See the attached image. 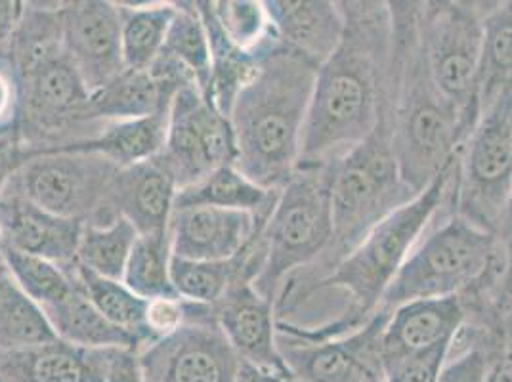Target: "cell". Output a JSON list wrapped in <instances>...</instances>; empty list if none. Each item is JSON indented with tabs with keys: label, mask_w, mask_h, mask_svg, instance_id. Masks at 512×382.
<instances>
[{
	"label": "cell",
	"mask_w": 512,
	"mask_h": 382,
	"mask_svg": "<svg viewBox=\"0 0 512 382\" xmlns=\"http://www.w3.org/2000/svg\"><path fill=\"white\" fill-rule=\"evenodd\" d=\"M344 35L318 69L299 167L335 165L390 117L394 23L390 2H339Z\"/></svg>",
	"instance_id": "obj_1"
},
{
	"label": "cell",
	"mask_w": 512,
	"mask_h": 382,
	"mask_svg": "<svg viewBox=\"0 0 512 382\" xmlns=\"http://www.w3.org/2000/svg\"><path fill=\"white\" fill-rule=\"evenodd\" d=\"M8 56L20 85L18 138L29 157L83 148L102 132L106 123L90 119V94L65 54L60 2H25Z\"/></svg>",
	"instance_id": "obj_2"
},
{
	"label": "cell",
	"mask_w": 512,
	"mask_h": 382,
	"mask_svg": "<svg viewBox=\"0 0 512 382\" xmlns=\"http://www.w3.org/2000/svg\"><path fill=\"white\" fill-rule=\"evenodd\" d=\"M318 69L293 48L276 44L235 98V167L264 190H281L297 172Z\"/></svg>",
	"instance_id": "obj_3"
},
{
	"label": "cell",
	"mask_w": 512,
	"mask_h": 382,
	"mask_svg": "<svg viewBox=\"0 0 512 382\" xmlns=\"http://www.w3.org/2000/svg\"><path fill=\"white\" fill-rule=\"evenodd\" d=\"M419 4L390 2L394 23L390 146L404 184L415 195L455 163L469 136L459 111L444 98L428 71L419 37Z\"/></svg>",
	"instance_id": "obj_4"
},
{
	"label": "cell",
	"mask_w": 512,
	"mask_h": 382,
	"mask_svg": "<svg viewBox=\"0 0 512 382\" xmlns=\"http://www.w3.org/2000/svg\"><path fill=\"white\" fill-rule=\"evenodd\" d=\"M413 197L415 193L404 184L394 159L390 117H386L373 136L335 163L331 241L316 262L291 274L279 287L274 302L278 321L291 318L321 279L329 276L379 222Z\"/></svg>",
	"instance_id": "obj_5"
},
{
	"label": "cell",
	"mask_w": 512,
	"mask_h": 382,
	"mask_svg": "<svg viewBox=\"0 0 512 382\" xmlns=\"http://www.w3.org/2000/svg\"><path fill=\"white\" fill-rule=\"evenodd\" d=\"M455 163L442 172L427 190L379 222L341 264L308 293L302 306L320 291L337 289L350 298L346 312L321 327L278 323L279 333L304 340L339 339L360 329L377 314L386 289L406 264L415 245L423 239L432 218L448 199ZM300 306V308H302Z\"/></svg>",
	"instance_id": "obj_6"
},
{
	"label": "cell",
	"mask_w": 512,
	"mask_h": 382,
	"mask_svg": "<svg viewBox=\"0 0 512 382\" xmlns=\"http://www.w3.org/2000/svg\"><path fill=\"white\" fill-rule=\"evenodd\" d=\"M511 255L495 234L457 214L421 239L392 279L377 312L390 314L415 300L467 295L474 289L503 287Z\"/></svg>",
	"instance_id": "obj_7"
},
{
	"label": "cell",
	"mask_w": 512,
	"mask_h": 382,
	"mask_svg": "<svg viewBox=\"0 0 512 382\" xmlns=\"http://www.w3.org/2000/svg\"><path fill=\"white\" fill-rule=\"evenodd\" d=\"M333 167H300L278 191L262 234V266L253 285L276 302L279 287L291 274L316 262L333 234Z\"/></svg>",
	"instance_id": "obj_8"
},
{
	"label": "cell",
	"mask_w": 512,
	"mask_h": 382,
	"mask_svg": "<svg viewBox=\"0 0 512 382\" xmlns=\"http://www.w3.org/2000/svg\"><path fill=\"white\" fill-rule=\"evenodd\" d=\"M451 214L499 237L512 197V88L486 107L457 151Z\"/></svg>",
	"instance_id": "obj_9"
},
{
	"label": "cell",
	"mask_w": 512,
	"mask_h": 382,
	"mask_svg": "<svg viewBox=\"0 0 512 382\" xmlns=\"http://www.w3.org/2000/svg\"><path fill=\"white\" fill-rule=\"evenodd\" d=\"M491 2H421L419 37L428 71L472 130L480 117L478 77Z\"/></svg>",
	"instance_id": "obj_10"
},
{
	"label": "cell",
	"mask_w": 512,
	"mask_h": 382,
	"mask_svg": "<svg viewBox=\"0 0 512 382\" xmlns=\"http://www.w3.org/2000/svg\"><path fill=\"white\" fill-rule=\"evenodd\" d=\"M121 167L98 151L65 149L29 157L6 190L16 191L48 213L94 224Z\"/></svg>",
	"instance_id": "obj_11"
},
{
	"label": "cell",
	"mask_w": 512,
	"mask_h": 382,
	"mask_svg": "<svg viewBox=\"0 0 512 382\" xmlns=\"http://www.w3.org/2000/svg\"><path fill=\"white\" fill-rule=\"evenodd\" d=\"M138 354L144 382H234L241 367L214 306L195 302L174 333L146 344Z\"/></svg>",
	"instance_id": "obj_12"
},
{
	"label": "cell",
	"mask_w": 512,
	"mask_h": 382,
	"mask_svg": "<svg viewBox=\"0 0 512 382\" xmlns=\"http://www.w3.org/2000/svg\"><path fill=\"white\" fill-rule=\"evenodd\" d=\"M235 157L230 119L197 86H182L172 98L167 142L161 153L178 190L192 186L213 170L235 165Z\"/></svg>",
	"instance_id": "obj_13"
},
{
	"label": "cell",
	"mask_w": 512,
	"mask_h": 382,
	"mask_svg": "<svg viewBox=\"0 0 512 382\" xmlns=\"http://www.w3.org/2000/svg\"><path fill=\"white\" fill-rule=\"evenodd\" d=\"M390 314L377 312L339 339L304 340L279 333L283 363L300 382H384L383 331Z\"/></svg>",
	"instance_id": "obj_14"
},
{
	"label": "cell",
	"mask_w": 512,
	"mask_h": 382,
	"mask_svg": "<svg viewBox=\"0 0 512 382\" xmlns=\"http://www.w3.org/2000/svg\"><path fill=\"white\" fill-rule=\"evenodd\" d=\"M60 23L65 54L90 96L127 71L121 48L119 2H60Z\"/></svg>",
	"instance_id": "obj_15"
},
{
	"label": "cell",
	"mask_w": 512,
	"mask_h": 382,
	"mask_svg": "<svg viewBox=\"0 0 512 382\" xmlns=\"http://www.w3.org/2000/svg\"><path fill=\"white\" fill-rule=\"evenodd\" d=\"M214 314L239 360L260 369L289 371L279 354L274 302L256 291L247 255L224 297L214 304Z\"/></svg>",
	"instance_id": "obj_16"
},
{
	"label": "cell",
	"mask_w": 512,
	"mask_h": 382,
	"mask_svg": "<svg viewBox=\"0 0 512 382\" xmlns=\"http://www.w3.org/2000/svg\"><path fill=\"white\" fill-rule=\"evenodd\" d=\"M268 216L216 207L174 209L169 222L172 256L203 262L232 260L247 249Z\"/></svg>",
	"instance_id": "obj_17"
},
{
	"label": "cell",
	"mask_w": 512,
	"mask_h": 382,
	"mask_svg": "<svg viewBox=\"0 0 512 382\" xmlns=\"http://www.w3.org/2000/svg\"><path fill=\"white\" fill-rule=\"evenodd\" d=\"M83 226L79 220L44 211L16 191H0V237L6 247L71 270L77 264Z\"/></svg>",
	"instance_id": "obj_18"
},
{
	"label": "cell",
	"mask_w": 512,
	"mask_h": 382,
	"mask_svg": "<svg viewBox=\"0 0 512 382\" xmlns=\"http://www.w3.org/2000/svg\"><path fill=\"white\" fill-rule=\"evenodd\" d=\"M176 191V180L161 155L125 167L117 172L106 211L94 224L104 226L121 216L140 235L163 234L169 230Z\"/></svg>",
	"instance_id": "obj_19"
},
{
	"label": "cell",
	"mask_w": 512,
	"mask_h": 382,
	"mask_svg": "<svg viewBox=\"0 0 512 382\" xmlns=\"http://www.w3.org/2000/svg\"><path fill=\"white\" fill-rule=\"evenodd\" d=\"M467 318V304L459 295L415 300L396 308L384 325V369L411 354L453 342Z\"/></svg>",
	"instance_id": "obj_20"
},
{
	"label": "cell",
	"mask_w": 512,
	"mask_h": 382,
	"mask_svg": "<svg viewBox=\"0 0 512 382\" xmlns=\"http://www.w3.org/2000/svg\"><path fill=\"white\" fill-rule=\"evenodd\" d=\"M113 350H92L60 339L0 350V382H107Z\"/></svg>",
	"instance_id": "obj_21"
},
{
	"label": "cell",
	"mask_w": 512,
	"mask_h": 382,
	"mask_svg": "<svg viewBox=\"0 0 512 382\" xmlns=\"http://www.w3.org/2000/svg\"><path fill=\"white\" fill-rule=\"evenodd\" d=\"M264 8L281 44L316 65L327 62L341 44L344 14L339 2L268 0Z\"/></svg>",
	"instance_id": "obj_22"
},
{
	"label": "cell",
	"mask_w": 512,
	"mask_h": 382,
	"mask_svg": "<svg viewBox=\"0 0 512 382\" xmlns=\"http://www.w3.org/2000/svg\"><path fill=\"white\" fill-rule=\"evenodd\" d=\"M150 69L178 85L197 86L207 96L211 86V46L195 2H176L165 46Z\"/></svg>",
	"instance_id": "obj_23"
},
{
	"label": "cell",
	"mask_w": 512,
	"mask_h": 382,
	"mask_svg": "<svg viewBox=\"0 0 512 382\" xmlns=\"http://www.w3.org/2000/svg\"><path fill=\"white\" fill-rule=\"evenodd\" d=\"M178 90V86L155 77L151 71H125L90 96L88 115L96 123L148 117L169 109Z\"/></svg>",
	"instance_id": "obj_24"
},
{
	"label": "cell",
	"mask_w": 512,
	"mask_h": 382,
	"mask_svg": "<svg viewBox=\"0 0 512 382\" xmlns=\"http://www.w3.org/2000/svg\"><path fill=\"white\" fill-rule=\"evenodd\" d=\"M56 337L75 346L104 350V348H132L138 350V342L127 331L109 323L98 308L86 297L85 289L75 272V287L67 297L44 306Z\"/></svg>",
	"instance_id": "obj_25"
},
{
	"label": "cell",
	"mask_w": 512,
	"mask_h": 382,
	"mask_svg": "<svg viewBox=\"0 0 512 382\" xmlns=\"http://www.w3.org/2000/svg\"><path fill=\"white\" fill-rule=\"evenodd\" d=\"M278 191L264 190L235 165H226L213 170L192 186L176 191L174 209L216 207L260 216L272 213Z\"/></svg>",
	"instance_id": "obj_26"
},
{
	"label": "cell",
	"mask_w": 512,
	"mask_h": 382,
	"mask_svg": "<svg viewBox=\"0 0 512 382\" xmlns=\"http://www.w3.org/2000/svg\"><path fill=\"white\" fill-rule=\"evenodd\" d=\"M169 111L171 107L140 119L106 123L90 144L79 149L98 151L121 169L157 159L167 142Z\"/></svg>",
	"instance_id": "obj_27"
},
{
	"label": "cell",
	"mask_w": 512,
	"mask_h": 382,
	"mask_svg": "<svg viewBox=\"0 0 512 382\" xmlns=\"http://www.w3.org/2000/svg\"><path fill=\"white\" fill-rule=\"evenodd\" d=\"M121 6V48L127 71H150L159 58L169 33L176 2Z\"/></svg>",
	"instance_id": "obj_28"
},
{
	"label": "cell",
	"mask_w": 512,
	"mask_h": 382,
	"mask_svg": "<svg viewBox=\"0 0 512 382\" xmlns=\"http://www.w3.org/2000/svg\"><path fill=\"white\" fill-rule=\"evenodd\" d=\"M512 88V0L491 2L484 18V46L478 77L480 113Z\"/></svg>",
	"instance_id": "obj_29"
},
{
	"label": "cell",
	"mask_w": 512,
	"mask_h": 382,
	"mask_svg": "<svg viewBox=\"0 0 512 382\" xmlns=\"http://www.w3.org/2000/svg\"><path fill=\"white\" fill-rule=\"evenodd\" d=\"M56 339L43 308L4 270L0 274V350H23Z\"/></svg>",
	"instance_id": "obj_30"
},
{
	"label": "cell",
	"mask_w": 512,
	"mask_h": 382,
	"mask_svg": "<svg viewBox=\"0 0 512 382\" xmlns=\"http://www.w3.org/2000/svg\"><path fill=\"white\" fill-rule=\"evenodd\" d=\"M75 272L81 287L85 289L86 297L90 298V302L109 323L132 335L138 342V350L150 344V331L146 323L150 300L134 295L123 281L92 274L79 264L75 266Z\"/></svg>",
	"instance_id": "obj_31"
},
{
	"label": "cell",
	"mask_w": 512,
	"mask_h": 382,
	"mask_svg": "<svg viewBox=\"0 0 512 382\" xmlns=\"http://www.w3.org/2000/svg\"><path fill=\"white\" fill-rule=\"evenodd\" d=\"M171 258L169 230L163 234H138L121 281L144 300L180 298L172 287Z\"/></svg>",
	"instance_id": "obj_32"
},
{
	"label": "cell",
	"mask_w": 512,
	"mask_h": 382,
	"mask_svg": "<svg viewBox=\"0 0 512 382\" xmlns=\"http://www.w3.org/2000/svg\"><path fill=\"white\" fill-rule=\"evenodd\" d=\"M136 239V228L121 216L104 226L85 224L77 247V264L92 274L121 281Z\"/></svg>",
	"instance_id": "obj_33"
},
{
	"label": "cell",
	"mask_w": 512,
	"mask_h": 382,
	"mask_svg": "<svg viewBox=\"0 0 512 382\" xmlns=\"http://www.w3.org/2000/svg\"><path fill=\"white\" fill-rule=\"evenodd\" d=\"M245 253L247 249L241 251L232 260H222V262L184 260V258L172 256L171 281L176 295L188 302L214 306L220 298L224 297L230 283L239 274L245 262Z\"/></svg>",
	"instance_id": "obj_34"
},
{
	"label": "cell",
	"mask_w": 512,
	"mask_h": 382,
	"mask_svg": "<svg viewBox=\"0 0 512 382\" xmlns=\"http://www.w3.org/2000/svg\"><path fill=\"white\" fill-rule=\"evenodd\" d=\"M4 262L23 293L41 308L67 297L75 287V268L64 270L41 256L27 255L4 245Z\"/></svg>",
	"instance_id": "obj_35"
},
{
	"label": "cell",
	"mask_w": 512,
	"mask_h": 382,
	"mask_svg": "<svg viewBox=\"0 0 512 382\" xmlns=\"http://www.w3.org/2000/svg\"><path fill=\"white\" fill-rule=\"evenodd\" d=\"M214 16L232 43L258 54L272 44L281 43L268 20L264 2L249 0H220L213 2Z\"/></svg>",
	"instance_id": "obj_36"
},
{
	"label": "cell",
	"mask_w": 512,
	"mask_h": 382,
	"mask_svg": "<svg viewBox=\"0 0 512 382\" xmlns=\"http://www.w3.org/2000/svg\"><path fill=\"white\" fill-rule=\"evenodd\" d=\"M503 333L490 335L482 342L469 346L448 358L438 382H488L493 365L505 352Z\"/></svg>",
	"instance_id": "obj_37"
},
{
	"label": "cell",
	"mask_w": 512,
	"mask_h": 382,
	"mask_svg": "<svg viewBox=\"0 0 512 382\" xmlns=\"http://www.w3.org/2000/svg\"><path fill=\"white\" fill-rule=\"evenodd\" d=\"M451 346L453 342H444L394 361L384 369V382H438L451 354Z\"/></svg>",
	"instance_id": "obj_38"
},
{
	"label": "cell",
	"mask_w": 512,
	"mask_h": 382,
	"mask_svg": "<svg viewBox=\"0 0 512 382\" xmlns=\"http://www.w3.org/2000/svg\"><path fill=\"white\" fill-rule=\"evenodd\" d=\"M20 128V85L8 52H0V138Z\"/></svg>",
	"instance_id": "obj_39"
},
{
	"label": "cell",
	"mask_w": 512,
	"mask_h": 382,
	"mask_svg": "<svg viewBox=\"0 0 512 382\" xmlns=\"http://www.w3.org/2000/svg\"><path fill=\"white\" fill-rule=\"evenodd\" d=\"M29 159V153L16 136L0 138V191L8 186L12 176L22 169L23 163Z\"/></svg>",
	"instance_id": "obj_40"
},
{
	"label": "cell",
	"mask_w": 512,
	"mask_h": 382,
	"mask_svg": "<svg viewBox=\"0 0 512 382\" xmlns=\"http://www.w3.org/2000/svg\"><path fill=\"white\" fill-rule=\"evenodd\" d=\"M25 2L20 0H0V52H8L16 29L22 22Z\"/></svg>",
	"instance_id": "obj_41"
},
{
	"label": "cell",
	"mask_w": 512,
	"mask_h": 382,
	"mask_svg": "<svg viewBox=\"0 0 512 382\" xmlns=\"http://www.w3.org/2000/svg\"><path fill=\"white\" fill-rule=\"evenodd\" d=\"M234 382H300L295 375L289 371H270V369H260L251 363L241 361V367L235 375Z\"/></svg>",
	"instance_id": "obj_42"
},
{
	"label": "cell",
	"mask_w": 512,
	"mask_h": 382,
	"mask_svg": "<svg viewBox=\"0 0 512 382\" xmlns=\"http://www.w3.org/2000/svg\"><path fill=\"white\" fill-rule=\"evenodd\" d=\"M488 382H512L511 365H509V361L505 358V352H503V356L497 360V363L493 365Z\"/></svg>",
	"instance_id": "obj_43"
},
{
	"label": "cell",
	"mask_w": 512,
	"mask_h": 382,
	"mask_svg": "<svg viewBox=\"0 0 512 382\" xmlns=\"http://www.w3.org/2000/svg\"><path fill=\"white\" fill-rule=\"evenodd\" d=\"M499 239H501V243L505 245V249L509 251V255H512V197L511 203H509V209H507V214H505V222H503Z\"/></svg>",
	"instance_id": "obj_44"
},
{
	"label": "cell",
	"mask_w": 512,
	"mask_h": 382,
	"mask_svg": "<svg viewBox=\"0 0 512 382\" xmlns=\"http://www.w3.org/2000/svg\"><path fill=\"white\" fill-rule=\"evenodd\" d=\"M503 340H505V358H507V361H509V365H511L512 371V325L511 327H507V329H505Z\"/></svg>",
	"instance_id": "obj_45"
}]
</instances>
